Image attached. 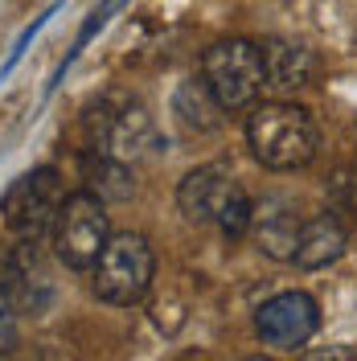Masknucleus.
Here are the masks:
<instances>
[{
  "instance_id": "1",
  "label": "nucleus",
  "mask_w": 357,
  "mask_h": 361,
  "mask_svg": "<svg viewBox=\"0 0 357 361\" xmlns=\"http://www.w3.org/2000/svg\"><path fill=\"white\" fill-rule=\"evenodd\" d=\"M246 148L271 173H296L313 164L320 148V128L313 111L300 107L296 99H271L246 119Z\"/></svg>"
},
{
  "instance_id": "2",
  "label": "nucleus",
  "mask_w": 357,
  "mask_h": 361,
  "mask_svg": "<svg viewBox=\"0 0 357 361\" xmlns=\"http://www.w3.org/2000/svg\"><path fill=\"white\" fill-rule=\"evenodd\" d=\"M95 279H90V292L99 295L103 304L111 308H132L140 304L152 279H157V250L144 234L135 230H123V234H111L107 247L95 263Z\"/></svg>"
},
{
  "instance_id": "3",
  "label": "nucleus",
  "mask_w": 357,
  "mask_h": 361,
  "mask_svg": "<svg viewBox=\"0 0 357 361\" xmlns=\"http://www.w3.org/2000/svg\"><path fill=\"white\" fill-rule=\"evenodd\" d=\"M87 135L95 152H107V157L123 160V164H144L164 152V140H160L157 123L144 103L135 99H119V103H99L87 119Z\"/></svg>"
},
{
  "instance_id": "4",
  "label": "nucleus",
  "mask_w": 357,
  "mask_h": 361,
  "mask_svg": "<svg viewBox=\"0 0 357 361\" xmlns=\"http://www.w3.org/2000/svg\"><path fill=\"white\" fill-rule=\"evenodd\" d=\"M66 202V185L58 169H29L13 180L0 197V222L13 238L25 243H42L45 234L54 230V218Z\"/></svg>"
},
{
  "instance_id": "5",
  "label": "nucleus",
  "mask_w": 357,
  "mask_h": 361,
  "mask_svg": "<svg viewBox=\"0 0 357 361\" xmlns=\"http://www.w3.org/2000/svg\"><path fill=\"white\" fill-rule=\"evenodd\" d=\"M201 78L222 111H250L263 94V49L243 37L210 45L201 58Z\"/></svg>"
},
{
  "instance_id": "6",
  "label": "nucleus",
  "mask_w": 357,
  "mask_h": 361,
  "mask_svg": "<svg viewBox=\"0 0 357 361\" xmlns=\"http://www.w3.org/2000/svg\"><path fill=\"white\" fill-rule=\"evenodd\" d=\"M54 255L58 263H66L70 271H90L99 263V255L111 238V222H107V202L95 197L90 189L83 193H70L58 218H54Z\"/></svg>"
},
{
  "instance_id": "7",
  "label": "nucleus",
  "mask_w": 357,
  "mask_h": 361,
  "mask_svg": "<svg viewBox=\"0 0 357 361\" xmlns=\"http://www.w3.org/2000/svg\"><path fill=\"white\" fill-rule=\"evenodd\" d=\"M320 329V308L308 292H279L259 304L255 333L275 353H300Z\"/></svg>"
},
{
  "instance_id": "8",
  "label": "nucleus",
  "mask_w": 357,
  "mask_h": 361,
  "mask_svg": "<svg viewBox=\"0 0 357 361\" xmlns=\"http://www.w3.org/2000/svg\"><path fill=\"white\" fill-rule=\"evenodd\" d=\"M238 193H243V185L234 180L230 169H222V164H201L193 173H185V180H181V189H177V205H181V214H185V222L218 226L222 209Z\"/></svg>"
},
{
  "instance_id": "9",
  "label": "nucleus",
  "mask_w": 357,
  "mask_h": 361,
  "mask_svg": "<svg viewBox=\"0 0 357 361\" xmlns=\"http://www.w3.org/2000/svg\"><path fill=\"white\" fill-rule=\"evenodd\" d=\"M263 49V90L275 94V99H296L300 90L316 87V62L313 49L296 42H267L259 45Z\"/></svg>"
},
{
  "instance_id": "10",
  "label": "nucleus",
  "mask_w": 357,
  "mask_h": 361,
  "mask_svg": "<svg viewBox=\"0 0 357 361\" xmlns=\"http://www.w3.org/2000/svg\"><path fill=\"white\" fill-rule=\"evenodd\" d=\"M300 226L304 222H300V214L288 197H267L250 214V234H255L259 250L275 263H291L296 243H300Z\"/></svg>"
},
{
  "instance_id": "11",
  "label": "nucleus",
  "mask_w": 357,
  "mask_h": 361,
  "mask_svg": "<svg viewBox=\"0 0 357 361\" xmlns=\"http://www.w3.org/2000/svg\"><path fill=\"white\" fill-rule=\"evenodd\" d=\"M349 247V230L345 222L337 218V214H316L308 222L300 226V243H296V255H291V263L300 271H320L337 263L341 255Z\"/></svg>"
},
{
  "instance_id": "12",
  "label": "nucleus",
  "mask_w": 357,
  "mask_h": 361,
  "mask_svg": "<svg viewBox=\"0 0 357 361\" xmlns=\"http://www.w3.org/2000/svg\"><path fill=\"white\" fill-rule=\"evenodd\" d=\"M173 115L189 135H205L222 128V103L214 99V90L205 87V78H185L173 94Z\"/></svg>"
},
{
  "instance_id": "13",
  "label": "nucleus",
  "mask_w": 357,
  "mask_h": 361,
  "mask_svg": "<svg viewBox=\"0 0 357 361\" xmlns=\"http://www.w3.org/2000/svg\"><path fill=\"white\" fill-rule=\"evenodd\" d=\"M83 177H87V189L103 202H128L135 193L132 164L107 157V152H95V148H87V157H83Z\"/></svg>"
},
{
  "instance_id": "14",
  "label": "nucleus",
  "mask_w": 357,
  "mask_h": 361,
  "mask_svg": "<svg viewBox=\"0 0 357 361\" xmlns=\"http://www.w3.org/2000/svg\"><path fill=\"white\" fill-rule=\"evenodd\" d=\"M329 209H333L341 222L357 226V169H337L333 180H329Z\"/></svg>"
},
{
  "instance_id": "15",
  "label": "nucleus",
  "mask_w": 357,
  "mask_h": 361,
  "mask_svg": "<svg viewBox=\"0 0 357 361\" xmlns=\"http://www.w3.org/2000/svg\"><path fill=\"white\" fill-rule=\"evenodd\" d=\"M250 214H255V202H250V193L243 189V193L222 209V218H218V230L226 234V243H238L243 234H250Z\"/></svg>"
},
{
  "instance_id": "16",
  "label": "nucleus",
  "mask_w": 357,
  "mask_h": 361,
  "mask_svg": "<svg viewBox=\"0 0 357 361\" xmlns=\"http://www.w3.org/2000/svg\"><path fill=\"white\" fill-rule=\"evenodd\" d=\"M21 341V304L13 300V292L0 283V357L13 353Z\"/></svg>"
},
{
  "instance_id": "17",
  "label": "nucleus",
  "mask_w": 357,
  "mask_h": 361,
  "mask_svg": "<svg viewBox=\"0 0 357 361\" xmlns=\"http://www.w3.org/2000/svg\"><path fill=\"white\" fill-rule=\"evenodd\" d=\"M54 13H58V4H49V8H45L42 17H33V25H25L21 33H17V42H13V49H8V58L0 62V82H4V78H8V74L17 70V62L25 58V49H29V42H33V37L42 33V29H45V21H49Z\"/></svg>"
}]
</instances>
